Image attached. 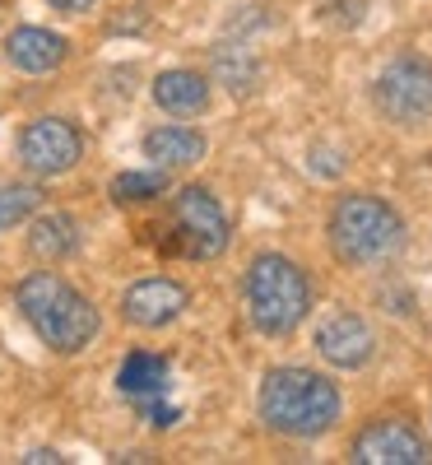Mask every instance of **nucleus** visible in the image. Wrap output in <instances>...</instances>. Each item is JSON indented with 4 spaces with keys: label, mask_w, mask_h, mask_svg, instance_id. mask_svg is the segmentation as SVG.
Masks as SVG:
<instances>
[{
    "label": "nucleus",
    "mask_w": 432,
    "mask_h": 465,
    "mask_svg": "<svg viewBox=\"0 0 432 465\" xmlns=\"http://www.w3.org/2000/svg\"><path fill=\"white\" fill-rule=\"evenodd\" d=\"M140 410H144L153 423H159V429H168V423L177 419V410H172V405H163L159 396H140Z\"/></svg>",
    "instance_id": "nucleus-19"
},
{
    "label": "nucleus",
    "mask_w": 432,
    "mask_h": 465,
    "mask_svg": "<svg viewBox=\"0 0 432 465\" xmlns=\"http://www.w3.org/2000/svg\"><path fill=\"white\" fill-rule=\"evenodd\" d=\"M377 107L396 126H432V61L400 56L377 74Z\"/></svg>",
    "instance_id": "nucleus-6"
},
{
    "label": "nucleus",
    "mask_w": 432,
    "mask_h": 465,
    "mask_svg": "<svg viewBox=\"0 0 432 465\" xmlns=\"http://www.w3.org/2000/svg\"><path fill=\"white\" fill-rule=\"evenodd\" d=\"M330 242L349 265H381L405 247V219L381 196H344L330 214Z\"/></svg>",
    "instance_id": "nucleus-3"
},
{
    "label": "nucleus",
    "mask_w": 432,
    "mask_h": 465,
    "mask_svg": "<svg viewBox=\"0 0 432 465\" xmlns=\"http://www.w3.org/2000/svg\"><path fill=\"white\" fill-rule=\"evenodd\" d=\"M182 307H186V289L172 284V280H140V284H131L126 298H122L126 322H131V326H144V331L177 322Z\"/></svg>",
    "instance_id": "nucleus-9"
},
{
    "label": "nucleus",
    "mask_w": 432,
    "mask_h": 465,
    "mask_svg": "<svg viewBox=\"0 0 432 465\" xmlns=\"http://www.w3.org/2000/svg\"><path fill=\"white\" fill-rule=\"evenodd\" d=\"M65 37L61 33H52V28H37V24H24V28H15L10 37H5V56H10V65L15 70H24V74H47V70H56L61 61H65Z\"/></svg>",
    "instance_id": "nucleus-11"
},
{
    "label": "nucleus",
    "mask_w": 432,
    "mask_h": 465,
    "mask_svg": "<svg viewBox=\"0 0 432 465\" xmlns=\"http://www.w3.org/2000/svg\"><path fill=\"white\" fill-rule=\"evenodd\" d=\"M353 460L358 465H423L427 442L405 419H381V423H368V429L353 438Z\"/></svg>",
    "instance_id": "nucleus-8"
},
{
    "label": "nucleus",
    "mask_w": 432,
    "mask_h": 465,
    "mask_svg": "<svg viewBox=\"0 0 432 465\" xmlns=\"http://www.w3.org/2000/svg\"><path fill=\"white\" fill-rule=\"evenodd\" d=\"M144 153L163 173L168 168H186V163H201L205 159V135L191 131V126H159L144 135Z\"/></svg>",
    "instance_id": "nucleus-13"
},
{
    "label": "nucleus",
    "mask_w": 432,
    "mask_h": 465,
    "mask_svg": "<svg viewBox=\"0 0 432 465\" xmlns=\"http://www.w3.org/2000/svg\"><path fill=\"white\" fill-rule=\"evenodd\" d=\"M214 70H219V80L232 89V94H247L256 84V61L242 52V47H219L214 52Z\"/></svg>",
    "instance_id": "nucleus-16"
},
{
    "label": "nucleus",
    "mask_w": 432,
    "mask_h": 465,
    "mask_svg": "<svg viewBox=\"0 0 432 465\" xmlns=\"http://www.w3.org/2000/svg\"><path fill=\"white\" fill-rule=\"evenodd\" d=\"M52 5H56V10H65V15H80V10H89V5H93V0H52Z\"/></svg>",
    "instance_id": "nucleus-21"
},
{
    "label": "nucleus",
    "mask_w": 432,
    "mask_h": 465,
    "mask_svg": "<svg viewBox=\"0 0 432 465\" xmlns=\"http://www.w3.org/2000/svg\"><path fill=\"white\" fill-rule=\"evenodd\" d=\"M260 419L284 438H321L339 419V391L311 368H274L260 381Z\"/></svg>",
    "instance_id": "nucleus-1"
},
{
    "label": "nucleus",
    "mask_w": 432,
    "mask_h": 465,
    "mask_svg": "<svg viewBox=\"0 0 432 465\" xmlns=\"http://www.w3.org/2000/svg\"><path fill=\"white\" fill-rule=\"evenodd\" d=\"M372 331L363 317H353V312H335L321 322L317 331V349H321V359L335 363V368H363L372 359Z\"/></svg>",
    "instance_id": "nucleus-10"
},
{
    "label": "nucleus",
    "mask_w": 432,
    "mask_h": 465,
    "mask_svg": "<svg viewBox=\"0 0 432 465\" xmlns=\"http://www.w3.org/2000/svg\"><path fill=\"white\" fill-rule=\"evenodd\" d=\"M163 186H168L163 168H159V173H122V177L112 182V196L122 201V205H140V201L163 196Z\"/></svg>",
    "instance_id": "nucleus-17"
},
{
    "label": "nucleus",
    "mask_w": 432,
    "mask_h": 465,
    "mask_svg": "<svg viewBox=\"0 0 432 465\" xmlns=\"http://www.w3.org/2000/svg\"><path fill=\"white\" fill-rule=\"evenodd\" d=\"M24 460H28V465H56V460H61V456H56V451H52V447H37V451H28V456H24Z\"/></svg>",
    "instance_id": "nucleus-20"
},
{
    "label": "nucleus",
    "mask_w": 432,
    "mask_h": 465,
    "mask_svg": "<svg viewBox=\"0 0 432 465\" xmlns=\"http://www.w3.org/2000/svg\"><path fill=\"white\" fill-rule=\"evenodd\" d=\"M15 302L28 317V326L43 335V344H52L56 354H80L98 335V307L80 289H70L61 275H47V270L19 280Z\"/></svg>",
    "instance_id": "nucleus-2"
},
{
    "label": "nucleus",
    "mask_w": 432,
    "mask_h": 465,
    "mask_svg": "<svg viewBox=\"0 0 432 465\" xmlns=\"http://www.w3.org/2000/svg\"><path fill=\"white\" fill-rule=\"evenodd\" d=\"M153 103L172 116H195L210 107V80L195 70H163L153 80Z\"/></svg>",
    "instance_id": "nucleus-12"
},
{
    "label": "nucleus",
    "mask_w": 432,
    "mask_h": 465,
    "mask_svg": "<svg viewBox=\"0 0 432 465\" xmlns=\"http://www.w3.org/2000/svg\"><path fill=\"white\" fill-rule=\"evenodd\" d=\"M307 307H311V284L289 256L265 252L247 265V312H251L256 331L289 335L307 317Z\"/></svg>",
    "instance_id": "nucleus-4"
},
{
    "label": "nucleus",
    "mask_w": 432,
    "mask_h": 465,
    "mask_svg": "<svg viewBox=\"0 0 432 465\" xmlns=\"http://www.w3.org/2000/svg\"><path fill=\"white\" fill-rule=\"evenodd\" d=\"M116 386H122L126 396H163L168 391V359L159 354H144V349H135V354L122 363V372H116Z\"/></svg>",
    "instance_id": "nucleus-14"
},
{
    "label": "nucleus",
    "mask_w": 432,
    "mask_h": 465,
    "mask_svg": "<svg viewBox=\"0 0 432 465\" xmlns=\"http://www.w3.org/2000/svg\"><path fill=\"white\" fill-rule=\"evenodd\" d=\"M28 247L43 261H61V256H70L74 247H80V228H74L70 214H43L28 228Z\"/></svg>",
    "instance_id": "nucleus-15"
},
{
    "label": "nucleus",
    "mask_w": 432,
    "mask_h": 465,
    "mask_svg": "<svg viewBox=\"0 0 432 465\" xmlns=\"http://www.w3.org/2000/svg\"><path fill=\"white\" fill-rule=\"evenodd\" d=\"M33 205H37V186H5L0 191V228L28 219Z\"/></svg>",
    "instance_id": "nucleus-18"
},
{
    "label": "nucleus",
    "mask_w": 432,
    "mask_h": 465,
    "mask_svg": "<svg viewBox=\"0 0 432 465\" xmlns=\"http://www.w3.org/2000/svg\"><path fill=\"white\" fill-rule=\"evenodd\" d=\"M80 153H84L80 131H74L70 122H61V116H43V122H33V126L19 131V159L37 177L70 173L74 163H80Z\"/></svg>",
    "instance_id": "nucleus-7"
},
{
    "label": "nucleus",
    "mask_w": 432,
    "mask_h": 465,
    "mask_svg": "<svg viewBox=\"0 0 432 465\" xmlns=\"http://www.w3.org/2000/svg\"><path fill=\"white\" fill-rule=\"evenodd\" d=\"M228 247V219L219 210V201L210 196L205 186H182L172 196V238L159 242V252L168 256H195L210 261Z\"/></svg>",
    "instance_id": "nucleus-5"
}]
</instances>
